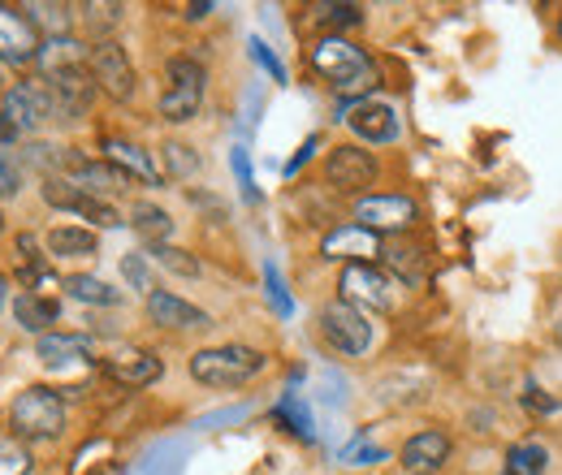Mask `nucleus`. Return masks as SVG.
<instances>
[{
	"mask_svg": "<svg viewBox=\"0 0 562 475\" xmlns=\"http://www.w3.org/2000/svg\"><path fill=\"white\" fill-rule=\"evenodd\" d=\"M312 69L338 91V95H363L372 87H381V69L376 61L347 35H321L307 53Z\"/></svg>",
	"mask_w": 562,
	"mask_h": 475,
	"instance_id": "nucleus-1",
	"label": "nucleus"
},
{
	"mask_svg": "<svg viewBox=\"0 0 562 475\" xmlns=\"http://www.w3.org/2000/svg\"><path fill=\"white\" fill-rule=\"evenodd\" d=\"M269 367V354L256 350V346H209V350H195L191 354V376L209 389H238L247 381H256L260 372Z\"/></svg>",
	"mask_w": 562,
	"mask_h": 475,
	"instance_id": "nucleus-2",
	"label": "nucleus"
},
{
	"mask_svg": "<svg viewBox=\"0 0 562 475\" xmlns=\"http://www.w3.org/2000/svg\"><path fill=\"white\" fill-rule=\"evenodd\" d=\"M204 91H209V69L200 66L195 57H169L165 61V91H160L156 109H160V117L169 126L195 122V113L204 104Z\"/></svg>",
	"mask_w": 562,
	"mask_h": 475,
	"instance_id": "nucleus-3",
	"label": "nucleus"
},
{
	"mask_svg": "<svg viewBox=\"0 0 562 475\" xmlns=\"http://www.w3.org/2000/svg\"><path fill=\"white\" fill-rule=\"evenodd\" d=\"M9 428L22 437V441H48V437H61L66 432V398L57 389H22L13 398L9 410Z\"/></svg>",
	"mask_w": 562,
	"mask_h": 475,
	"instance_id": "nucleus-4",
	"label": "nucleus"
},
{
	"mask_svg": "<svg viewBox=\"0 0 562 475\" xmlns=\"http://www.w3.org/2000/svg\"><path fill=\"white\" fill-rule=\"evenodd\" d=\"M338 294L342 303L368 312H394V276L376 264H342L338 272Z\"/></svg>",
	"mask_w": 562,
	"mask_h": 475,
	"instance_id": "nucleus-5",
	"label": "nucleus"
},
{
	"mask_svg": "<svg viewBox=\"0 0 562 475\" xmlns=\"http://www.w3.org/2000/svg\"><path fill=\"white\" fill-rule=\"evenodd\" d=\"M351 216L372 234H412L420 225V204L412 195H363L355 200Z\"/></svg>",
	"mask_w": 562,
	"mask_h": 475,
	"instance_id": "nucleus-6",
	"label": "nucleus"
},
{
	"mask_svg": "<svg viewBox=\"0 0 562 475\" xmlns=\"http://www.w3.org/2000/svg\"><path fill=\"white\" fill-rule=\"evenodd\" d=\"M325 178H329L334 191L363 200V191L381 178V165H376V156L363 151L359 143H342V147H334V151L325 156Z\"/></svg>",
	"mask_w": 562,
	"mask_h": 475,
	"instance_id": "nucleus-7",
	"label": "nucleus"
},
{
	"mask_svg": "<svg viewBox=\"0 0 562 475\" xmlns=\"http://www.w3.org/2000/svg\"><path fill=\"white\" fill-rule=\"evenodd\" d=\"M316 325H321V338L329 341L338 354H368V346H372V325H368V316L351 307V303H325L321 307V316H316Z\"/></svg>",
	"mask_w": 562,
	"mask_h": 475,
	"instance_id": "nucleus-8",
	"label": "nucleus"
},
{
	"mask_svg": "<svg viewBox=\"0 0 562 475\" xmlns=\"http://www.w3.org/2000/svg\"><path fill=\"white\" fill-rule=\"evenodd\" d=\"M44 204L57 207V212H70V216H82V220H91L95 229H117L122 225V216H117V207L104 204V200H95V195H87V191H78L70 178H44Z\"/></svg>",
	"mask_w": 562,
	"mask_h": 475,
	"instance_id": "nucleus-9",
	"label": "nucleus"
},
{
	"mask_svg": "<svg viewBox=\"0 0 562 475\" xmlns=\"http://www.w3.org/2000/svg\"><path fill=\"white\" fill-rule=\"evenodd\" d=\"M91 78L113 100H131L135 95V66H131V57H126V48L117 39H100L91 48Z\"/></svg>",
	"mask_w": 562,
	"mask_h": 475,
	"instance_id": "nucleus-10",
	"label": "nucleus"
},
{
	"mask_svg": "<svg viewBox=\"0 0 562 475\" xmlns=\"http://www.w3.org/2000/svg\"><path fill=\"white\" fill-rule=\"evenodd\" d=\"M381 251H385V242H381V234H372V229H363V225H338V229H329L325 238H321V256L325 260H347V264H376L381 260Z\"/></svg>",
	"mask_w": 562,
	"mask_h": 475,
	"instance_id": "nucleus-11",
	"label": "nucleus"
},
{
	"mask_svg": "<svg viewBox=\"0 0 562 475\" xmlns=\"http://www.w3.org/2000/svg\"><path fill=\"white\" fill-rule=\"evenodd\" d=\"M454 454V441L441 432V428H420L403 441V472L407 475H437Z\"/></svg>",
	"mask_w": 562,
	"mask_h": 475,
	"instance_id": "nucleus-12",
	"label": "nucleus"
},
{
	"mask_svg": "<svg viewBox=\"0 0 562 475\" xmlns=\"http://www.w3.org/2000/svg\"><path fill=\"white\" fill-rule=\"evenodd\" d=\"M147 320L160 325V329H173V333H200V329H212V316L204 307L178 298L173 290H156L147 298Z\"/></svg>",
	"mask_w": 562,
	"mask_h": 475,
	"instance_id": "nucleus-13",
	"label": "nucleus"
},
{
	"mask_svg": "<svg viewBox=\"0 0 562 475\" xmlns=\"http://www.w3.org/2000/svg\"><path fill=\"white\" fill-rule=\"evenodd\" d=\"M66 173H70V182L78 186V191H87V195H95V200H104V204L131 191V178H126L122 169H113L109 160H82V156H70Z\"/></svg>",
	"mask_w": 562,
	"mask_h": 475,
	"instance_id": "nucleus-14",
	"label": "nucleus"
},
{
	"mask_svg": "<svg viewBox=\"0 0 562 475\" xmlns=\"http://www.w3.org/2000/svg\"><path fill=\"white\" fill-rule=\"evenodd\" d=\"M40 53V31L31 26V18L13 4H0V61L9 66H26Z\"/></svg>",
	"mask_w": 562,
	"mask_h": 475,
	"instance_id": "nucleus-15",
	"label": "nucleus"
},
{
	"mask_svg": "<svg viewBox=\"0 0 562 475\" xmlns=\"http://www.w3.org/2000/svg\"><path fill=\"white\" fill-rule=\"evenodd\" d=\"M104 372L126 385V389H143V385H156L165 376V363L151 354V350H139V346H117L109 359H104Z\"/></svg>",
	"mask_w": 562,
	"mask_h": 475,
	"instance_id": "nucleus-16",
	"label": "nucleus"
},
{
	"mask_svg": "<svg viewBox=\"0 0 562 475\" xmlns=\"http://www.w3.org/2000/svg\"><path fill=\"white\" fill-rule=\"evenodd\" d=\"M104 160L113 165V169H122L131 182H143V186H160V169H156V160H151V151L135 143V138H122V135H109L104 143Z\"/></svg>",
	"mask_w": 562,
	"mask_h": 475,
	"instance_id": "nucleus-17",
	"label": "nucleus"
},
{
	"mask_svg": "<svg viewBox=\"0 0 562 475\" xmlns=\"http://www.w3.org/2000/svg\"><path fill=\"white\" fill-rule=\"evenodd\" d=\"M342 122L351 126V135L359 138V143H394V138L403 135L398 113H394L390 104H381V100H359Z\"/></svg>",
	"mask_w": 562,
	"mask_h": 475,
	"instance_id": "nucleus-18",
	"label": "nucleus"
},
{
	"mask_svg": "<svg viewBox=\"0 0 562 475\" xmlns=\"http://www.w3.org/2000/svg\"><path fill=\"white\" fill-rule=\"evenodd\" d=\"M48 87H53V95H57L61 122H74L78 113H87V109H91V100H95V91H100V87H95V78H91V66L53 73V78H48Z\"/></svg>",
	"mask_w": 562,
	"mask_h": 475,
	"instance_id": "nucleus-19",
	"label": "nucleus"
},
{
	"mask_svg": "<svg viewBox=\"0 0 562 475\" xmlns=\"http://www.w3.org/2000/svg\"><path fill=\"white\" fill-rule=\"evenodd\" d=\"M35 61L44 69V78H53V73H66V69L91 66V48H82V39H74V35H57V39L40 44Z\"/></svg>",
	"mask_w": 562,
	"mask_h": 475,
	"instance_id": "nucleus-20",
	"label": "nucleus"
},
{
	"mask_svg": "<svg viewBox=\"0 0 562 475\" xmlns=\"http://www.w3.org/2000/svg\"><path fill=\"white\" fill-rule=\"evenodd\" d=\"M57 316H61V307L48 298V294H31V290H22L18 298H13V320L26 329V333H53L48 325H57Z\"/></svg>",
	"mask_w": 562,
	"mask_h": 475,
	"instance_id": "nucleus-21",
	"label": "nucleus"
},
{
	"mask_svg": "<svg viewBox=\"0 0 562 475\" xmlns=\"http://www.w3.org/2000/svg\"><path fill=\"white\" fill-rule=\"evenodd\" d=\"M35 350H40V359L48 367H70V363L91 359V338H82V333H44L35 341Z\"/></svg>",
	"mask_w": 562,
	"mask_h": 475,
	"instance_id": "nucleus-22",
	"label": "nucleus"
},
{
	"mask_svg": "<svg viewBox=\"0 0 562 475\" xmlns=\"http://www.w3.org/2000/svg\"><path fill=\"white\" fill-rule=\"evenodd\" d=\"M95 247H100V238L82 225H57L44 238V251L57 256V260H87V256H95Z\"/></svg>",
	"mask_w": 562,
	"mask_h": 475,
	"instance_id": "nucleus-23",
	"label": "nucleus"
},
{
	"mask_svg": "<svg viewBox=\"0 0 562 475\" xmlns=\"http://www.w3.org/2000/svg\"><path fill=\"white\" fill-rule=\"evenodd\" d=\"M131 229L139 234L147 247H156V242L173 238V216L165 207H156L151 200H139V204L131 207Z\"/></svg>",
	"mask_w": 562,
	"mask_h": 475,
	"instance_id": "nucleus-24",
	"label": "nucleus"
},
{
	"mask_svg": "<svg viewBox=\"0 0 562 475\" xmlns=\"http://www.w3.org/2000/svg\"><path fill=\"white\" fill-rule=\"evenodd\" d=\"M381 260H385V269L394 272L398 281H407V285L424 281V272H428V260H424V251H420V247H412V242H385Z\"/></svg>",
	"mask_w": 562,
	"mask_h": 475,
	"instance_id": "nucleus-25",
	"label": "nucleus"
},
{
	"mask_svg": "<svg viewBox=\"0 0 562 475\" xmlns=\"http://www.w3.org/2000/svg\"><path fill=\"white\" fill-rule=\"evenodd\" d=\"M61 285H66V294H70V298L87 303V307H117V303H122V290H113L109 281L87 276V272H74V276H66Z\"/></svg>",
	"mask_w": 562,
	"mask_h": 475,
	"instance_id": "nucleus-26",
	"label": "nucleus"
},
{
	"mask_svg": "<svg viewBox=\"0 0 562 475\" xmlns=\"http://www.w3.org/2000/svg\"><path fill=\"white\" fill-rule=\"evenodd\" d=\"M160 160H165V178H173V182H191V178H200V169H204L200 151H195L191 143H182V138H169V143L160 147Z\"/></svg>",
	"mask_w": 562,
	"mask_h": 475,
	"instance_id": "nucleus-27",
	"label": "nucleus"
},
{
	"mask_svg": "<svg viewBox=\"0 0 562 475\" xmlns=\"http://www.w3.org/2000/svg\"><path fill=\"white\" fill-rule=\"evenodd\" d=\"M546 467H550V450L541 441H519L506 450L502 475H546Z\"/></svg>",
	"mask_w": 562,
	"mask_h": 475,
	"instance_id": "nucleus-28",
	"label": "nucleus"
},
{
	"mask_svg": "<svg viewBox=\"0 0 562 475\" xmlns=\"http://www.w3.org/2000/svg\"><path fill=\"white\" fill-rule=\"evenodd\" d=\"M273 415H278L281 423H285V432H294L299 441H316V428H312V415H307V407H303V398L299 394H281L278 407H273Z\"/></svg>",
	"mask_w": 562,
	"mask_h": 475,
	"instance_id": "nucleus-29",
	"label": "nucleus"
},
{
	"mask_svg": "<svg viewBox=\"0 0 562 475\" xmlns=\"http://www.w3.org/2000/svg\"><path fill=\"white\" fill-rule=\"evenodd\" d=\"M22 13L31 18V26L48 31V39L57 35H70V22H74V9L70 4H22Z\"/></svg>",
	"mask_w": 562,
	"mask_h": 475,
	"instance_id": "nucleus-30",
	"label": "nucleus"
},
{
	"mask_svg": "<svg viewBox=\"0 0 562 475\" xmlns=\"http://www.w3.org/2000/svg\"><path fill=\"white\" fill-rule=\"evenodd\" d=\"M316 22L325 26V35H338L347 26H363V9L347 4V0H334V4H316Z\"/></svg>",
	"mask_w": 562,
	"mask_h": 475,
	"instance_id": "nucleus-31",
	"label": "nucleus"
},
{
	"mask_svg": "<svg viewBox=\"0 0 562 475\" xmlns=\"http://www.w3.org/2000/svg\"><path fill=\"white\" fill-rule=\"evenodd\" d=\"M147 260H156L160 269L178 272V276H200V260L191 251H182V247H169V242L147 247Z\"/></svg>",
	"mask_w": 562,
	"mask_h": 475,
	"instance_id": "nucleus-32",
	"label": "nucleus"
},
{
	"mask_svg": "<svg viewBox=\"0 0 562 475\" xmlns=\"http://www.w3.org/2000/svg\"><path fill=\"white\" fill-rule=\"evenodd\" d=\"M122 276H126V285L131 290H139L143 298H151L160 285H156V276H151V260L143 256V251H131V256H122Z\"/></svg>",
	"mask_w": 562,
	"mask_h": 475,
	"instance_id": "nucleus-33",
	"label": "nucleus"
},
{
	"mask_svg": "<svg viewBox=\"0 0 562 475\" xmlns=\"http://www.w3.org/2000/svg\"><path fill=\"white\" fill-rule=\"evenodd\" d=\"M78 13H82V22H87L91 31H113L126 9H122V4H109V0H91V4H78Z\"/></svg>",
	"mask_w": 562,
	"mask_h": 475,
	"instance_id": "nucleus-34",
	"label": "nucleus"
},
{
	"mask_svg": "<svg viewBox=\"0 0 562 475\" xmlns=\"http://www.w3.org/2000/svg\"><path fill=\"white\" fill-rule=\"evenodd\" d=\"M229 169L238 178V191L247 204H260V186H256V173H251V160H247V147H229Z\"/></svg>",
	"mask_w": 562,
	"mask_h": 475,
	"instance_id": "nucleus-35",
	"label": "nucleus"
},
{
	"mask_svg": "<svg viewBox=\"0 0 562 475\" xmlns=\"http://www.w3.org/2000/svg\"><path fill=\"white\" fill-rule=\"evenodd\" d=\"M0 475H31V454L18 441H0Z\"/></svg>",
	"mask_w": 562,
	"mask_h": 475,
	"instance_id": "nucleus-36",
	"label": "nucleus"
},
{
	"mask_svg": "<svg viewBox=\"0 0 562 475\" xmlns=\"http://www.w3.org/2000/svg\"><path fill=\"white\" fill-rule=\"evenodd\" d=\"M265 290H269V303H273L278 316H294V303L285 294V281H281L278 264H265Z\"/></svg>",
	"mask_w": 562,
	"mask_h": 475,
	"instance_id": "nucleus-37",
	"label": "nucleus"
},
{
	"mask_svg": "<svg viewBox=\"0 0 562 475\" xmlns=\"http://www.w3.org/2000/svg\"><path fill=\"white\" fill-rule=\"evenodd\" d=\"M247 48H251V61H256L260 69H269V78H273V82H285V66L273 57V48H269L265 39H251Z\"/></svg>",
	"mask_w": 562,
	"mask_h": 475,
	"instance_id": "nucleus-38",
	"label": "nucleus"
},
{
	"mask_svg": "<svg viewBox=\"0 0 562 475\" xmlns=\"http://www.w3.org/2000/svg\"><path fill=\"white\" fill-rule=\"evenodd\" d=\"M316 151H321V135L307 138V143H303V147L294 151V160H285V169H281V173H285V178H294V173H299V169H303V165H307V160H312Z\"/></svg>",
	"mask_w": 562,
	"mask_h": 475,
	"instance_id": "nucleus-39",
	"label": "nucleus"
},
{
	"mask_svg": "<svg viewBox=\"0 0 562 475\" xmlns=\"http://www.w3.org/2000/svg\"><path fill=\"white\" fill-rule=\"evenodd\" d=\"M342 459H347V463H381V459H385V450H376V445H359V441H355Z\"/></svg>",
	"mask_w": 562,
	"mask_h": 475,
	"instance_id": "nucleus-40",
	"label": "nucleus"
},
{
	"mask_svg": "<svg viewBox=\"0 0 562 475\" xmlns=\"http://www.w3.org/2000/svg\"><path fill=\"white\" fill-rule=\"evenodd\" d=\"M22 191V182H18V169L9 165V160H0V200H9V195H18Z\"/></svg>",
	"mask_w": 562,
	"mask_h": 475,
	"instance_id": "nucleus-41",
	"label": "nucleus"
},
{
	"mask_svg": "<svg viewBox=\"0 0 562 475\" xmlns=\"http://www.w3.org/2000/svg\"><path fill=\"white\" fill-rule=\"evenodd\" d=\"M18 143V131H13V122L0 113V147H13Z\"/></svg>",
	"mask_w": 562,
	"mask_h": 475,
	"instance_id": "nucleus-42",
	"label": "nucleus"
},
{
	"mask_svg": "<svg viewBox=\"0 0 562 475\" xmlns=\"http://www.w3.org/2000/svg\"><path fill=\"white\" fill-rule=\"evenodd\" d=\"M209 13H212V4H209V0H200V4H187V18H191V22H204Z\"/></svg>",
	"mask_w": 562,
	"mask_h": 475,
	"instance_id": "nucleus-43",
	"label": "nucleus"
},
{
	"mask_svg": "<svg viewBox=\"0 0 562 475\" xmlns=\"http://www.w3.org/2000/svg\"><path fill=\"white\" fill-rule=\"evenodd\" d=\"M554 338H559V346H562V316H559V325H554Z\"/></svg>",
	"mask_w": 562,
	"mask_h": 475,
	"instance_id": "nucleus-44",
	"label": "nucleus"
},
{
	"mask_svg": "<svg viewBox=\"0 0 562 475\" xmlns=\"http://www.w3.org/2000/svg\"><path fill=\"white\" fill-rule=\"evenodd\" d=\"M554 31H559V44H562V13H559V22H554Z\"/></svg>",
	"mask_w": 562,
	"mask_h": 475,
	"instance_id": "nucleus-45",
	"label": "nucleus"
},
{
	"mask_svg": "<svg viewBox=\"0 0 562 475\" xmlns=\"http://www.w3.org/2000/svg\"><path fill=\"white\" fill-rule=\"evenodd\" d=\"M0 307H4V276H0Z\"/></svg>",
	"mask_w": 562,
	"mask_h": 475,
	"instance_id": "nucleus-46",
	"label": "nucleus"
},
{
	"mask_svg": "<svg viewBox=\"0 0 562 475\" xmlns=\"http://www.w3.org/2000/svg\"><path fill=\"white\" fill-rule=\"evenodd\" d=\"M0 220H4V216H0Z\"/></svg>",
	"mask_w": 562,
	"mask_h": 475,
	"instance_id": "nucleus-47",
	"label": "nucleus"
}]
</instances>
